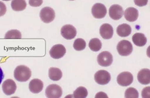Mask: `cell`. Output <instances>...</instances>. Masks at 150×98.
Wrapping results in <instances>:
<instances>
[{"label":"cell","instance_id":"6da1fadb","mask_svg":"<svg viewBox=\"0 0 150 98\" xmlns=\"http://www.w3.org/2000/svg\"><path fill=\"white\" fill-rule=\"evenodd\" d=\"M32 72L30 68L26 66L18 65L14 71V77L16 80L20 82H25L30 79Z\"/></svg>","mask_w":150,"mask_h":98},{"label":"cell","instance_id":"7a4b0ae2","mask_svg":"<svg viewBox=\"0 0 150 98\" xmlns=\"http://www.w3.org/2000/svg\"><path fill=\"white\" fill-rule=\"evenodd\" d=\"M117 49L120 55L127 56L132 53L133 46L130 41L127 40H122L118 43Z\"/></svg>","mask_w":150,"mask_h":98},{"label":"cell","instance_id":"3957f363","mask_svg":"<svg viewBox=\"0 0 150 98\" xmlns=\"http://www.w3.org/2000/svg\"><path fill=\"white\" fill-rule=\"evenodd\" d=\"M62 94L61 87L57 84H51L48 86L45 91L47 98H61Z\"/></svg>","mask_w":150,"mask_h":98},{"label":"cell","instance_id":"277c9868","mask_svg":"<svg viewBox=\"0 0 150 98\" xmlns=\"http://www.w3.org/2000/svg\"><path fill=\"white\" fill-rule=\"evenodd\" d=\"M40 17L43 22L50 23L54 20L55 13L54 9L51 7H44L40 11Z\"/></svg>","mask_w":150,"mask_h":98},{"label":"cell","instance_id":"5b68a950","mask_svg":"<svg viewBox=\"0 0 150 98\" xmlns=\"http://www.w3.org/2000/svg\"><path fill=\"white\" fill-rule=\"evenodd\" d=\"M97 62L99 65L104 67L109 66L113 62V57L110 52L104 51L101 52L97 57Z\"/></svg>","mask_w":150,"mask_h":98},{"label":"cell","instance_id":"8992f818","mask_svg":"<svg viewBox=\"0 0 150 98\" xmlns=\"http://www.w3.org/2000/svg\"><path fill=\"white\" fill-rule=\"evenodd\" d=\"M133 75L129 72H121L118 75L117 81L118 84L122 87H127L133 82Z\"/></svg>","mask_w":150,"mask_h":98},{"label":"cell","instance_id":"52a82bcc","mask_svg":"<svg viewBox=\"0 0 150 98\" xmlns=\"http://www.w3.org/2000/svg\"><path fill=\"white\" fill-rule=\"evenodd\" d=\"M94 79L98 84L105 85L108 84L110 81L111 76L110 74L107 71L100 70L95 74Z\"/></svg>","mask_w":150,"mask_h":98},{"label":"cell","instance_id":"ba28073f","mask_svg":"<svg viewBox=\"0 0 150 98\" xmlns=\"http://www.w3.org/2000/svg\"><path fill=\"white\" fill-rule=\"evenodd\" d=\"M61 33L62 37L68 40L74 38L77 33L76 28L71 25H64L61 28Z\"/></svg>","mask_w":150,"mask_h":98},{"label":"cell","instance_id":"9c48e42d","mask_svg":"<svg viewBox=\"0 0 150 98\" xmlns=\"http://www.w3.org/2000/svg\"><path fill=\"white\" fill-rule=\"evenodd\" d=\"M107 13L106 8L102 4L96 3L92 6V13L95 18L101 19L104 18Z\"/></svg>","mask_w":150,"mask_h":98},{"label":"cell","instance_id":"30bf717a","mask_svg":"<svg viewBox=\"0 0 150 98\" xmlns=\"http://www.w3.org/2000/svg\"><path fill=\"white\" fill-rule=\"evenodd\" d=\"M17 88V85L15 82L11 79H8L3 83V91L7 96H10L14 94L16 91Z\"/></svg>","mask_w":150,"mask_h":98},{"label":"cell","instance_id":"8fae6325","mask_svg":"<svg viewBox=\"0 0 150 98\" xmlns=\"http://www.w3.org/2000/svg\"><path fill=\"white\" fill-rule=\"evenodd\" d=\"M66 52V49L63 45L57 44L52 47L49 53L52 58L59 59L63 57Z\"/></svg>","mask_w":150,"mask_h":98},{"label":"cell","instance_id":"7c38bea8","mask_svg":"<svg viewBox=\"0 0 150 98\" xmlns=\"http://www.w3.org/2000/svg\"><path fill=\"white\" fill-rule=\"evenodd\" d=\"M109 14L111 18L114 20H119L122 17L124 10L121 6L113 5L110 6L109 10Z\"/></svg>","mask_w":150,"mask_h":98},{"label":"cell","instance_id":"4fadbf2b","mask_svg":"<svg viewBox=\"0 0 150 98\" xmlns=\"http://www.w3.org/2000/svg\"><path fill=\"white\" fill-rule=\"evenodd\" d=\"M100 34L103 38L108 40L111 39L113 35V29L110 24L104 23L100 27Z\"/></svg>","mask_w":150,"mask_h":98},{"label":"cell","instance_id":"5bb4252c","mask_svg":"<svg viewBox=\"0 0 150 98\" xmlns=\"http://www.w3.org/2000/svg\"><path fill=\"white\" fill-rule=\"evenodd\" d=\"M29 90L33 93H40L42 90L43 88V83L39 79H33L31 80L29 83Z\"/></svg>","mask_w":150,"mask_h":98},{"label":"cell","instance_id":"9a60e30c","mask_svg":"<svg viewBox=\"0 0 150 98\" xmlns=\"http://www.w3.org/2000/svg\"><path fill=\"white\" fill-rule=\"evenodd\" d=\"M137 80L143 85H148L150 83V70L147 68H144L139 71L138 73Z\"/></svg>","mask_w":150,"mask_h":98},{"label":"cell","instance_id":"2e32d148","mask_svg":"<svg viewBox=\"0 0 150 98\" xmlns=\"http://www.w3.org/2000/svg\"><path fill=\"white\" fill-rule=\"evenodd\" d=\"M124 17L127 21L129 22H134L138 18V11L134 7L128 8L125 11Z\"/></svg>","mask_w":150,"mask_h":98},{"label":"cell","instance_id":"e0dca14e","mask_svg":"<svg viewBox=\"0 0 150 98\" xmlns=\"http://www.w3.org/2000/svg\"><path fill=\"white\" fill-rule=\"evenodd\" d=\"M131 28L129 25L123 23L119 25L117 28V33L120 37H125L131 34Z\"/></svg>","mask_w":150,"mask_h":98},{"label":"cell","instance_id":"ac0fdd59","mask_svg":"<svg viewBox=\"0 0 150 98\" xmlns=\"http://www.w3.org/2000/svg\"><path fill=\"white\" fill-rule=\"evenodd\" d=\"M134 43L137 46L142 47L145 45L147 43V38L144 34L141 33H137L132 37Z\"/></svg>","mask_w":150,"mask_h":98},{"label":"cell","instance_id":"d6986e66","mask_svg":"<svg viewBox=\"0 0 150 98\" xmlns=\"http://www.w3.org/2000/svg\"><path fill=\"white\" fill-rule=\"evenodd\" d=\"M49 76L50 79L53 81H58L62 77V72L58 68L51 67L49 70Z\"/></svg>","mask_w":150,"mask_h":98},{"label":"cell","instance_id":"ffe728a7","mask_svg":"<svg viewBox=\"0 0 150 98\" xmlns=\"http://www.w3.org/2000/svg\"><path fill=\"white\" fill-rule=\"evenodd\" d=\"M27 4L24 0H13L12 1L11 6L14 11H22L26 9Z\"/></svg>","mask_w":150,"mask_h":98},{"label":"cell","instance_id":"44dd1931","mask_svg":"<svg viewBox=\"0 0 150 98\" xmlns=\"http://www.w3.org/2000/svg\"><path fill=\"white\" fill-rule=\"evenodd\" d=\"M102 45L101 41L97 38L92 39L89 44L90 49L94 52L99 51L101 49Z\"/></svg>","mask_w":150,"mask_h":98},{"label":"cell","instance_id":"7402d4cb","mask_svg":"<svg viewBox=\"0 0 150 98\" xmlns=\"http://www.w3.org/2000/svg\"><path fill=\"white\" fill-rule=\"evenodd\" d=\"M88 95V91L85 87H80L77 88L73 92L74 98H86Z\"/></svg>","mask_w":150,"mask_h":98},{"label":"cell","instance_id":"603a6c76","mask_svg":"<svg viewBox=\"0 0 150 98\" xmlns=\"http://www.w3.org/2000/svg\"><path fill=\"white\" fill-rule=\"evenodd\" d=\"M5 39H18L21 38V32L17 30H11L9 31L5 35Z\"/></svg>","mask_w":150,"mask_h":98},{"label":"cell","instance_id":"cb8c5ba5","mask_svg":"<svg viewBox=\"0 0 150 98\" xmlns=\"http://www.w3.org/2000/svg\"><path fill=\"white\" fill-rule=\"evenodd\" d=\"M125 98H139V93L136 88L129 87L127 88L125 93Z\"/></svg>","mask_w":150,"mask_h":98},{"label":"cell","instance_id":"d4e9b609","mask_svg":"<svg viewBox=\"0 0 150 98\" xmlns=\"http://www.w3.org/2000/svg\"><path fill=\"white\" fill-rule=\"evenodd\" d=\"M86 47V43L85 40L82 38H79L75 40L73 44L74 49L77 51L82 50Z\"/></svg>","mask_w":150,"mask_h":98},{"label":"cell","instance_id":"484cf974","mask_svg":"<svg viewBox=\"0 0 150 98\" xmlns=\"http://www.w3.org/2000/svg\"><path fill=\"white\" fill-rule=\"evenodd\" d=\"M142 98H150V87H146L143 88L142 92Z\"/></svg>","mask_w":150,"mask_h":98},{"label":"cell","instance_id":"4316f807","mask_svg":"<svg viewBox=\"0 0 150 98\" xmlns=\"http://www.w3.org/2000/svg\"><path fill=\"white\" fill-rule=\"evenodd\" d=\"M6 12V5L4 2L0 1V17L4 15Z\"/></svg>","mask_w":150,"mask_h":98},{"label":"cell","instance_id":"83f0119b","mask_svg":"<svg viewBox=\"0 0 150 98\" xmlns=\"http://www.w3.org/2000/svg\"><path fill=\"white\" fill-rule=\"evenodd\" d=\"M42 1H29V4L31 6L38 7L42 4Z\"/></svg>","mask_w":150,"mask_h":98},{"label":"cell","instance_id":"f1b7e54d","mask_svg":"<svg viewBox=\"0 0 150 98\" xmlns=\"http://www.w3.org/2000/svg\"><path fill=\"white\" fill-rule=\"evenodd\" d=\"M95 98H108V97L105 92L101 91L96 94Z\"/></svg>","mask_w":150,"mask_h":98},{"label":"cell","instance_id":"f546056e","mask_svg":"<svg viewBox=\"0 0 150 98\" xmlns=\"http://www.w3.org/2000/svg\"><path fill=\"white\" fill-rule=\"evenodd\" d=\"M135 4L137 6H145L148 3V1H134Z\"/></svg>","mask_w":150,"mask_h":98},{"label":"cell","instance_id":"4dcf8cb0","mask_svg":"<svg viewBox=\"0 0 150 98\" xmlns=\"http://www.w3.org/2000/svg\"><path fill=\"white\" fill-rule=\"evenodd\" d=\"M4 75L2 68L0 67V85L1 84L3 80H4Z\"/></svg>","mask_w":150,"mask_h":98},{"label":"cell","instance_id":"1f68e13d","mask_svg":"<svg viewBox=\"0 0 150 98\" xmlns=\"http://www.w3.org/2000/svg\"><path fill=\"white\" fill-rule=\"evenodd\" d=\"M64 98H74V97L73 94H69L65 97Z\"/></svg>","mask_w":150,"mask_h":98},{"label":"cell","instance_id":"d6a6232c","mask_svg":"<svg viewBox=\"0 0 150 98\" xmlns=\"http://www.w3.org/2000/svg\"><path fill=\"white\" fill-rule=\"evenodd\" d=\"M11 98H20L19 97H13Z\"/></svg>","mask_w":150,"mask_h":98}]
</instances>
